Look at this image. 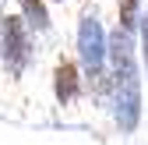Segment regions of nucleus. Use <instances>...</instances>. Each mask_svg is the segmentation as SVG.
Here are the masks:
<instances>
[{
	"instance_id": "nucleus-1",
	"label": "nucleus",
	"mask_w": 148,
	"mask_h": 145,
	"mask_svg": "<svg viewBox=\"0 0 148 145\" xmlns=\"http://www.w3.org/2000/svg\"><path fill=\"white\" fill-rule=\"evenodd\" d=\"M113 71H116V120L123 131H134L141 117V96H138V67H134V46L127 39V32L116 28L113 35Z\"/></svg>"
},
{
	"instance_id": "nucleus-2",
	"label": "nucleus",
	"mask_w": 148,
	"mask_h": 145,
	"mask_svg": "<svg viewBox=\"0 0 148 145\" xmlns=\"http://www.w3.org/2000/svg\"><path fill=\"white\" fill-rule=\"evenodd\" d=\"M0 50H4V64L18 75L28 60V35H25L21 18H4L0 21Z\"/></svg>"
},
{
	"instance_id": "nucleus-7",
	"label": "nucleus",
	"mask_w": 148,
	"mask_h": 145,
	"mask_svg": "<svg viewBox=\"0 0 148 145\" xmlns=\"http://www.w3.org/2000/svg\"><path fill=\"white\" fill-rule=\"evenodd\" d=\"M145 60H148V18H145Z\"/></svg>"
},
{
	"instance_id": "nucleus-4",
	"label": "nucleus",
	"mask_w": 148,
	"mask_h": 145,
	"mask_svg": "<svg viewBox=\"0 0 148 145\" xmlns=\"http://www.w3.org/2000/svg\"><path fill=\"white\" fill-rule=\"evenodd\" d=\"M74 92H78V71H74V64H60L57 67V99L60 103H71Z\"/></svg>"
},
{
	"instance_id": "nucleus-5",
	"label": "nucleus",
	"mask_w": 148,
	"mask_h": 145,
	"mask_svg": "<svg viewBox=\"0 0 148 145\" xmlns=\"http://www.w3.org/2000/svg\"><path fill=\"white\" fill-rule=\"evenodd\" d=\"M21 7H25L28 21H32L35 28H46V25H49V18H46V11H42V4H39V0H21Z\"/></svg>"
},
{
	"instance_id": "nucleus-3",
	"label": "nucleus",
	"mask_w": 148,
	"mask_h": 145,
	"mask_svg": "<svg viewBox=\"0 0 148 145\" xmlns=\"http://www.w3.org/2000/svg\"><path fill=\"white\" fill-rule=\"evenodd\" d=\"M78 50H81V60H85V67H88V75H99L106 46H102V28H99V21H95V18H85V21H81V32H78Z\"/></svg>"
},
{
	"instance_id": "nucleus-6",
	"label": "nucleus",
	"mask_w": 148,
	"mask_h": 145,
	"mask_svg": "<svg viewBox=\"0 0 148 145\" xmlns=\"http://www.w3.org/2000/svg\"><path fill=\"white\" fill-rule=\"evenodd\" d=\"M134 7H138V0H120V25L123 28L134 25Z\"/></svg>"
}]
</instances>
